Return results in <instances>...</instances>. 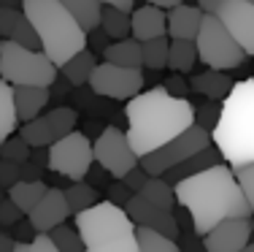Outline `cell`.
I'll return each instance as SVG.
<instances>
[{"label": "cell", "instance_id": "bcb514c9", "mask_svg": "<svg viewBox=\"0 0 254 252\" xmlns=\"http://www.w3.org/2000/svg\"><path fill=\"white\" fill-rule=\"evenodd\" d=\"M46 166H38L35 160H25L19 168V179H27V182H35V179H44Z\"/></svg>", "mask_w": 254, "mask_h": 252}, {"label": "cell", "instance_id": "d4e9b609", "mask_svg": "<svg viewBox=\"0 0 254 252\" xmlns=\"http://www.w3.org/2000/svg\"><path fill=\"white\" fill-rule=\"evenodd\" d=\"M16 128H19V117L14 103V84L0 79V141L8 139Z\"/></svg>", "mask_w": 254, "mask_h": 252}, {"label": "cell", "instance_id": "30bf717a", "mask_svg": "<svg viewBox=\"0 0 254 252\" xmlns=\"http://www.w3.org/2000/svg\"><path fill=\"white\" fill-rule=\"evenodd\" d=\"M87 87L92 89L95 95H103V98L130 100L132 95H138L143 89V71L103 60V63L95 65Z\"/></svg>", "mask_w": 254, "mask_h": 252}, {"label": "cell", "instance_id": "f546056e", "mask_svg": "<svg viewBox=\"0 0 254 252\" xmlns=\"http://www.w3.org/2000/svg\"><path fill=\"white\" fill-rule=\"evenodd\" d=\"M135 242H138V252H179L176 239L165 236L154 228L135 225Z\"/></svg>", "mask_w": 254, "mask_h": 252}, {"label": "cell", "instance_id": "ac0fdd59", "mask_svg": "<svg viewBox=\"0 0 254 252\" xmlns=\"http://www.w3.org/2000/svg\"><path fill=\"white\" fill-rule=\"evenodd\" d=\"M49 100H52L49 87H41V84H16L14 87V103H16L19 122H27V119L38 117L49 106Z\"/></svg>", "mask_w": 254, "mask_h": 252}, {"label": "cell", "instance_id": "7dc6e473", "mask_svg": "<svg viewBox=\"0 0 254 252\" xmlns=\"http://www.w3.org/2000/svg\"><path fill=\"white\" fill-rule=\"evenodd\" d=\"M108 41H111V38H108V35L103 33V27H100V25L87 33V46H89L92 52H103V49L108 46Z\"/></svg>", "mask_w": 254, "mask_h": 252}, {"label": "cell", "instance_id": "f5cc1de1", "mask_svg": "<svg viewBox=\"0 0 254 252\" xmlns=\"http://www.w3.org/2000/svg\"><path fill=\"white\" fill-rule=\"evenodd\" d=\"M0 5H14V8H22V0H0Z\"/></svg>", "mask_w": 254, "mask_h": 252}, {"label": "cell", "instance_id": "7402d4cb", "mask_svg": "<svg viewBox=\"0 0 254 252\" xmlns=\"http://www.w3.org/2000/svg\"><path fill=\"white\" fill-rule=\"evenodd\" d=\"M233 79L227 76V71H216V68H208L203 74L192 76L190 79V89L203 98H211V100H222L225 95L233 89Z\"/></svg>", "mask_w": 254, "mask_h": 252}, {"label": "cell", "instance_id": "f6af8a7d", "mask_svg": "<svg viewBox=\"0 0 254 252\" xmlns=\"http://www.w3.org/2000/svg\"><path fill=\"white\" fill-rule=\"evenodd\" d=\"M130 195H132V190L127 187L122 179H117V184H111V187H108V201L119 203V206H125V203L130 201Z\"/></svg>", "mask_w": 254, "mask_h": 252}, {"label": "cell", "instance_id": "f1b7e54d", "mask_svg": "<svg viewBox=\"0 0 254 252\" xmlns=\"http://www.w3.org/2000/svg\"><path fill=\"white\" fill-rule=\"evenodd\" d=\"M143 49V68L160 71L168 68V55H171V35H154V38L141 41Z\"/></svg>", "mask_w": 254, "mask_h": 252}, {"label": "cell", "instance_id": "d590c367", "mask_svg": "<svg viewBox=\"0 0 254 252\" xmlns=\"http://www.w3.org/2000/svg\"><path fill=\"white\" fill-rule=\"evenodd\" d=\"M233 173H235V179H238V184H241V190H244L249 206L254 209V160L233 166Z\"/></svg>", "mask_w": 254, "mask_h": 252}, {"label": "cell", "instance_id": "5b68a950", "mask_svg": "<svg viewBox=\"0 0 254 252\" xmlns=\"http://www.w3.org/2000/svg\"><path fill=\"white\" fill-rule=\"evenodd\" d=\"M76 231L87 252H138L135 223L108 198L76 212Z\"/></svg>", "mask_w": 254, "mask_h": 252}, {"label": "cell", "instance_id": "74e56055", "mask_svg": "<svg viewBox=\"0 0 254 252\" xmlns=\"http://www.w3.org/2000/svg\"><path fill=\"white\" fill-rule=\"evenodd\" d=\"M22 16V8H14V5H0V38H11L16 22Z\"/></svg>", "mask_w": 254, "mask_h": 252}, {"label": "cell", "instance_id": "11a10c76", "mask_svg": "<svg viewBox=\"0 0 254 252\" xmlns=\"http://www.w3.org/2000/svg\"><path fill=\"white\" fill-rule=\"evenodd\" d=\"M3 198H5V193H3V187H0V201H3Z\"/></svg>", "mask_w": 254, "mask_h": 252}, {"label": "cell", "instance_id": "4316f807", "mask_svg": "<svg viewBox=\"0 0 254 252\" xmlns=\"http://www.w3.org/2000/svg\"><path fill=\"white\" fill-rule=\"evenodd\" d=\"M197 63V46L192 38H171V55H168V68L171 71H192Z\"/></svg>", "mask_w": 254, "mask_h": 252}, {"label": "cell", "instance_id": "ffe728a7", "mask_svg": "<svg viewBox=\"0 0 254 252\" xmlns=\"http://www.w3.org/2000/svg\"><path fill=\"white\" fill-rule=\"evenodd\" d=\"M222 152H219V147H216L214 141L208 144V147H203L200 152H195L192 158H187L184 163H179V166H173V168H168L162 176L168 179L171 184H176L179 179H184V176H192V173H197V171H205V168H211V166H216V163H222Z\"/></svg>", "mask_w": 254, "mask_h": 252}, {"label": "cell", "instance_id": "816d5d0a", "mask_svg": "<svg viewBox=\"0 0 254 252\" xmlns=\"http://www.w3.org/2000/svg\"><path fill=\"white\" fill-rule=\"evenodd\" d=\"M146 3H154V5H160V8H173V5H179V3H184V0H146Z\"/></svg>", "mask_w": 254, "mask_h": 252}, {"label": "cell", "instance_id": "d6986e66", "mask_svg": "<svg viewBox=\"0 0 254 252\" xmlns=\"http://www.w3.org/2000/svg\"><path fill=\"white\" fill-rule=\"evenodd\" d=\"M203 16H205V11L200 5H187V3L173 5V8H168V35L171 38H192L195 41Z\"/></svg>", "mask_w": 254, "mask_h": 252}, {"label": "cell", "instance_id": "83f0119b", "mask_svg": "<svg viewBox=\"0 0 254 252\" xmlns=\"http://www.w3.org/2000/svg\"><path fill=\"white\" fill-rule=\"evenodd\" d=\"M138 195H143L146 201H152L162 209H176V190L165 176H149L146 184L138 190Z\"/></svg>", "mask_w": 254, "mask_h": 252}, {"label": "cell", "instance_id": "484cf974", "mask_svg": "<svg viewBox=\"0 0 254 252\" xmlns=\"http://www.w3.org/2000/svg\"><path fill=\"white\" fill-rule=\"evenodd\" d=\"M100 27H103V33H106L111 41L132 35V30H130V11H127V8H117V5H103Z\"/></svg>", "mask_w": 254, "mask_h": 252}, {"label": "cell", "instance_id": "d6a6232c", "mask_svg": "<svg viewBox=\"0 0 254 252\" xmlns=\"http://www.w3.org/2000/svg\"><path fill=\"white\" fill-rule=\"evenodd\" d=\"M49 236L54 239V244H57V252H84V242H81V236H78L76 225L70 228V225L60 223L49 231Z\"/></svg>", "mask_w": 254, "mask_h": 252}, {"label": "cell", "instance_id": "cb8c5ba5", "mask_svg": "<svg viewBox=\"0 0 254 252\" xmlns=\"http://www.w3.org/2000/svg\"><path fill=\"white\" fill-rule=\"evenodd\" d=\"M49 190V184L44 182V179H35V182H27V179H19L16 184H11L8 190H5V195L11 198V201L16 203V206L22 209L25 214L33 212V206L44 198V193Z\"/></svg>", "mask_w": 254, "mask_h": 252}, {"label": "cell", "instance_id": "2e32d148", "mask_svg": "<svg viewBox=\"0 0 254 252\" xmlns=\"http://www.w3.org/2000/svg\"><path fill=\"white\" fill-rule=\"evenodd\" d=\"M68 214H73V212H70V206H68L65 190L49 187L44 193V198H41V201L33 206V212H30L27 217H30V223H33L35 231H46V233H49L54 225L65 223V220H68Z\"/></svg>", "mask_w": 254, "mask_h": 252}, {"label": "cell", "instance_id": "836d02e7", "mask_svg": "<svg viewBox=\"0 0 254 252\" xmlns=\"http://www.w3.org/2000/svg\"><path fill=\"white\" fill-rule=\"evenodd\" d=\"M30 144L22 139V136H14L11 133L8 139L0 141V158L5 160H16V163H25V160H30Z\"/></svg>", "mask_w": 254, "mask_h": 252}, {"label": "cell", "instance_id": "f907efd6", "mask_svg": "<svg viewBox=\"0 0 254 252\" xmlns=\"http://www.w3.org/2000/svg\"><path fill=\"white\" fill-rule=\"evenodd\" d=\"M103 5H117V8H127L132 11V5H135V0H100Z\"/></svg>", "mask_w": 254, "mask_h": 252}, {"label": "cell", "instance_id": "8d00e7d4", "mask_svg": "<svg viewBox=\"0 0 254 252\" xmlns=\"http://www.w3.org/2000/svg\"><path fill=\"white\" fill-rule=\"evenodd\" d=\"M219 103H222V100L205 98V103L195 109V122L200 125V128H205V130H214V125L219 122V111H222Z\"/></svg>", "mask_w": 254, "mask_h": 252}, {"label": "cell", "instance_id": "9a60e30c", "mask_svg": "<svg viewBox=\"0 0 254 252\" xmlns=\"http://www.w3.org/2000/svg\"><path fill=\"white\" fill-rule=\"evenodd\" d=\"M125 212L130 214V220L135 225L154 228V231H160V233H165V236H171L179 242L181 228H179V220H176V214H173V209H162V206H157V203L146 201L143 195L132 193L130 201L125 203Z\"/></svg>", "mask_w": 254, "mask_h": 252}, {"label": "cell", "instance_id": "681fc988", "mask_svg": "<svg viewBox=\"0 0 254 252\" xmlns=\"http://www.w3.org/2000/svg\"><path fill=\"white\" fill-rule=\"evenodd\" d=\"M197 5H200L205 14H216V8L222 5V0H197Z\"/></svg>", "mask_w": 254, "mask_h": 252}, {"label": "cell", "instance_id": "52a82bcc", "mask_svg": "<svg viewBox=\"0 0 254 252\" xmlns=\"http://www.w3.org/2000/svg\"><path fill=\"white\" fill-rule=\"evenodd\" d=\"M197 46V60L205 68L216 71H235L246 63V49L233 38V33L222 25V19L216 14H205L200 22V30L195 35Z\"/></svg>", "mask_w": 254, "mask_h": 252}, {"label": "cell", "instance_id": "1f68e13d", "mask_svg": "<svg viewBox=\"0 0 254 252\" xmlns=\"http://www.w3.org/2000/svg\"><path fill=\"white\" fill-rule=\"evenodd\" d=\"M65 198H68L70 212L76 214V212H81V209L92 206V203L98 201V190H95L87 179H78V182H70L68 187H65Z\"/></svg>", "mask_w": 254, "mask_h": 252}, {"label": "cell", "instance_id": "e575fe53", "mask_svg": "<svg viewBox=\"0 0 254 252\" xmlns=\"http://www.w3.org/2000/svg\"><path fill=\"white\" fill-rule=\"evenodd\" d=\"M11 41H16V44L27 46V49H41V35H38V30L33 27V22H30L27 16H25V11H22L19 22H16L14 33H11Z\"/></svg>", "mask_w": 254, "mask_h": 252}, {"label": "cell", "instance_id": "7c38bea8", "mask_svg": "<svg viewBox=\"0 0 254 252\" xmlns=\"http://www.w3.org/2000/svg\"><path fill=\"white\" fill-rule=\"evenodd\" d=\"M76 122H78L76 109H70V106H57V109L38 114V117L22 122L19 136L30 144V147H49V144H54L57 139H63L65 133H70V130L76 128Z\"/></svg>", "mask_w": 254, "mask_h": 252}, {"label": "cell", "instance_id": "60d3db41", "mask_svg": "<svg viewBox=\"0 0 254 252\" xmlns=\"http://www.w3.org/2000/svg\"><path fill=\"white\" fill-rule=\"evenodd\" d=\"M146 179H149V173H146V168H143L141 163H135V166H132L130 168V171H127L125 173V176H122V182L127 184V187H130L132 190V193H138V190H141L143 187V184H146Z\"/></svg>", "mask_w": 254, "mask_h": 252}, {"label": "cell", "instance_id": "7bdbcfd3", "mask_svg": "<svg viewBox=\"0 0 254 252\" xmlns=\"http://www.w3.org/2000/svg\"><path fill=\"white\" fill-rule=\"evenodd\" d=\"M27 252H57V244H54V239L46 231H38L27 242Z\"/></svg>", "mask_w": 254, "mask_h": 252}, {"label": "cell", "instance_id": "3957f363", "mask_svg": "<svg viewBox=\"0 0 254 252\" xmlns=\"http://www.w3.org/2000/svg\"><path fill=\"white\" fill-rule=\"evenodd\" d=\"M211 141L230 166L254 160V76L235 82L222 98L219 122L211 130Z\"/></svg>", "mask_w": 254, "mask_h": 252}, {"label": "cell", "instance_id": "9c48e42d", "mask_svg": "<svg viewBox=\"0 0 254 252\" xmlns=\"http://www.w3.org/2000/svg\"><path fill=\"white\" fill-rule=\"evenodd\" d=\"M95 166V149L92 141L81 133V130H70L63 139L49 144V168L60 176L78 182L87 176V171Z\"/></svg>", "mask_w": 254, "mask_h": 252}, {"label": "cell", "instance_id": "e0dca14e", "mask_svg": "<svg viewBox=\"0 0 254 252\" xmlns=\"http://www.w3.org/2000/svg\"><path fill=\"white\" fill-rule=\"evenodd\" d=\"M130 30L132 38L146 41L154 35H168V11L154 3H146L130 14Z\"/></svg>", "mask_w": 254, "mask_h": 252}, {"label": "cell", "instance_id": "ba28073f", "mask_svg": "<svg viewBox=\"0 0 254 252\" xmlns=\"http://www.w3.org/2000/svg\"><path fill=\"white\" fill-rule=\"evenodd\" d=\"M208 144H211V130L200 128V125L195 122L187 130H181L179 136H173L168 144H162V147L152 149V152L141 155L138 163L146 168L149 176H162L168 168L184 163L187 158H192V155L200 152L203 147H208Z\"/></svg>", "mask_w": 254, "mask_h": 252}, {"label": "cell", "instance_id": "db71d44e", "mask_svg": "<svg viewBox=\"0 0 254 252\" xmlns=\"http://www.w3.org/2000/svg\"><path fill=\"white\" fill-rule=\"evenodd\" d=\"M244 252H254V236H252V242H249V244H246V247H244Z\"/></svg>", "mask_w": 254, "mask_h": 252}, {"label": "cell", "instance_id": "4fadbf2b", "mask_svg": "<svg viewBox=\"0 0 254 252\" xmlns=\"http://www.w3.org/2000/svg\"><path fill=\"white\" fill-rule=\"evenodd\" d=\"M252 217H225L208 233H203V247L205 252H244L252 242Z\"/></svg>", "mask_w": 254, "mask_h": 252}, {"label": "cell", "instance_id": "ab89813d", "mask_svg": "<svg viewBox=\"0 0 254 252\" xmlns=\"http://www.w3.org/2000/svg\"><path fill=\"white\" fill-rule=\"evenodd\" d=\"M19 217H25V212H22V209L16 206V203L11 201L8 195H5L3 201H0V225H3V228H11Z\"/></svg>", "mask_w": 254, "mask_h": 252}, {"label": "cell", "instance_id": "f35d334b", "mask_svg": "<svg viewBox=\"0 0 254 252\" xmlns=\"http://www.w3.org/2000/svg\"><path fill=\"white\" fill-rule=\"evenodd\" d=\"M19 168H22V163H16V160L0 158V187L8 190L11 184L19 182Z\"/></svg>", "mask_w": 254, "mask_h": 252}, {"label": "cell", "instance_id": "c3c4849f", "mask_svg": "<svg viewBox=\"0 0 254 252\" xmlns=\"http://www.w3.org/2000/svg\"><path fill=\"white\" fill-rule=\"evenodd\" d=\"M0 252H14V236L8 231H0Z\"/></svg>", "mask_w": 254, "mask_h": 252}, {"label": "cell", "instance_id": "8992f818", "mask_svg": "<svg viewBox=\"0 0 254 252\" xmlns=\"http://www.w3.org/2000/svg\"><path fill=\"white\" fill-rule=\"evenodd\" d=\"M60 76V68L44 49H27L11 38H0V79L8 84H49Z\"/></svg>", "mask_w": 254, "mask_h": 252}, {"label": "cell", "instance_id": "603a6c76", "mask_svg": "<svg viewBox=\"0 0 254 252\" xmlns=\"http://www.w3.org/2000/svg\"><path fill=\"white\" fill-rule=\"evenodd\" d=\"M103 57L108 63H117V65H127V68H143V49H141V41L127 35V38H117L103 49Z\"/></svg>", "mask_w": 254, "mask_h": 252}, {"label": "cell", "instance_id": "7a4b0ae2", "mask_svg": "<svg viewBox=\"0 0 254 252\" xmlns=\"http://www.w3.org/2000/svg\"><path fill=\"white\" fill-rule=\"evenodd\" d=\"M125 117H127V139H130L135 155L152 152V149L162 147L195 125V106L181 95L168 92V87H152L146 92L132 95L125 100Z\"/></svg>", "mask_w": 254, "mask_h": 252}, {"label": "cell", "instance_id": "44dd1931", "mask_svg": "<svg viewBox=\"0 0 254 252\" xmlns=\"http://www.w3.org/2000/svg\"><path fill=\"white\" fill-rule=\"evenodd\" d=\"M95 65H98V55H95L89 46H84V49H78L73 57H68L63 65H60V76L68 79L73 87H87Z\"/></svg>", "mask_w": 254, "mask_h": 252}, {"label": "cell", "instance_id": "277c9868", "mask_svg": "<svg viewBox=\"0 0 254 252\" xmlns=\"http://www.w3.org/2000/svg\"><path fill=\"white\" fill-rule=\"evenodd\" d=\"M22 11L38 30L41 49L52 57L57 68L87 46V30L76 22L63 0H22Z\"/></svg>", "mask_w": 254, "mask_h": 252}, {"label": "cell", "instance_id": "ee69618b", "mask_svg": "<svg viewBox=\"0 0 254 252\" xmlns=\"http://www.w3.org/2000/svg\"><path fill=\"white\" fill-rule=\"evenodd\" d=\"M165 87H168V92L181 95V98H187V92H190V82H187L184 76H181V71H173V74L168 76Z\"/></svg>", "mask_w": 254, "mask_h": 252}, {"label": "cell", "instance_id": "8fae6325", "mask_svg": "<svg viewBox=\"0 0 254 252\" xmlns=\"http://www.w3.org/2000/svg\"><path fill=\"white\" fill-rule=\"evenodd\" d=\"M92 149H95V163L106 168L114 179H122L138 163V155L132 149L130 139H127V133L119 130L117 125L103 128L100 136L92 141Z\"/></svg>", "mask_w": 254, "mask_h": 252}, {"label": "cell", "instance_id": "4dcf8cb0", "mask_svg": "<svg viewBox=\"0 0 254 252\" xmlns=\"http://www.w3.org/2000/svg\"><path fill=\"white\" fill-rule=\"evenodd\" d=\"M65 8L76 16V22L84 30H95L100 25V14H103V3L100 0H63Z\"/></svg>", "mask_w": 254, "mask_h": 252}, {"label": "cell", "instance_id": "5bb4252c", "mask_svg": "<svg viewBox=\"0 0 254 252\" xmlns=\"http://www.w3.org/2000/svg\"><path fill=\"white\" fill-rule=\"evenodd\" d=\"M216 16L246 49V55L254 57V0H222Z\"/></svg>", "mask_w": 254, "mask_h": 252}, {"label": "cell", "instance_id": "6da1fadb", "mask_svg": "<svg viewBox=\"0 0 254 252\" xmlns=\"http://www.w3.org/2000/svg\"><path fill=\"white\" fill-rule=\"evenodd\" d=\"M173 190H176V203L192 214L195 233L200 236L225 217H252L254 214L233 173V166L225 160L205 171L179 179Z\"/></svg>", "mask_w": 254, "mask_h": 252}, {"label": "cell", "instance_id": "b9f144b4", "mask_svg": "<svg viewBox=\"0 0 254 252\" xmlns=\"http://www.w3.org/2000/svg\"><path fill=\"white\" fill-rule=\"evenodd\" d=\"M8 233L14 236V242H30V239H33L38 231L33 228V223H30V217L25 214V217H19L14 225H11V231H8Z\"/></svg>", "mask_w": 254, "mask_h": 252}]
</instances>
